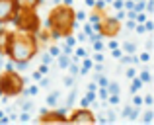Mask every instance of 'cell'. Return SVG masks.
Masks as SVG:
<instances>
[{"instance_id":"obj_12","label":"cell","mask_w":154,"mask_h":125,"mask_svg":"<svg viewBox=\"0 0 154 125\" xmlns=\"http://www.w3.org/2000/svg\"><path fill=\"white\" fill-rule=\"evenodd\" d=\"M57 64H59L60 68H66L68 64H70V55H64V53H59V55H57Z\"/></svg>"},{"instance_id":"obj_37","label":"cell","mask_w":154,"mask_h":125,"mask_svg":"<svg viewBox=\"0 0 154 125\" xmlns=\"http://www.w3.org/2000/svg\"><path fill=\"white\" fill-rule=\"evenodd\" d=\"M41 61H43V64H51V61H53V57H51L49 53H45V55H43V59H41Z\"/></svg>"},{"instance_id":"obj_1","label":"cell","mask_w":154,"mask_h":125,"mask_svg":"<svg viewBox=\"0 0 154 125\" xmlns=\"http://www.w3.org/2000/svg\"><path fill=\"white\" fill-rule=\"evenodd\" d=\"M39 51V41L35 33L26 31H12L10 43L6 49V57L12 63H29Z\"/></svg>"},{"instance_id":"obj_6","label":"cell","mask_w":154,"mask_h":125,"mask_svg":"<svg viewBox=\"0 0 154 125\" xmlns=\"http://www.w3.org/2000/svg\"><path fill=\"white\" fill-rule=\"evenodd\" d=\"M16 12H18V8H16L14 0H0V23L2 26H6L14 20Z\"/></svg>"},{"instance_id":"obj_29","label":"cell","mask_w":154,"mask_h":125,"mask_svg":"<svg viewBox=\"0 0 154 125\" xmlns=\"http://www.w3.org/2000/svg\"><path fill=\"white\" fill-rule=\"evenodd\" d=\"M74 98H76V90H72V92H70V96L66 98V110L72 106V104H74Z\"/></svg>"},{"instance_id":"obj_33","label":"cell","mask_w":154,"mask_h":125,"mask_svg":"<svg viewBox=\"0 0 154 125\" xmlns=\"http://www.w3.org/2000/svg\"><path fill=\"white\" fill-rule=\"evenodd\" d=\"M37 70L41 72L43 76H47V72H49V64H43V63H41V64H39V68H37Z\"/></svg>"},{"instance_id":"obj_44","label":"cell","mask_w":154,"mask_h":125,"mask_svg":"<svg viewBox=\"0 0 154 125\" xmlns=\"http://www.w3.org/2000/svg\"><path fill=\"white\" fill-rule=\"evenodd\" d=\"M76 39H78V41H86V33H84V31H82V33H78V35H76Z\"/></svg>"},{"instance_id":"obj_7","label":"cell","mask_w":154,"mask_h":125,"mask_svg":"<svg viewBox=\"0 0 154 125\" xmlns=\"http://www.w3.org/2000/svg\"><path fill=\"white\" fill-rule=\"evenodd\" d=\"M66 117H68V121H74V123H94L96 121V115L92 114L90 108H78Z\"/></svg>"},{"instance_id":"obj_3","label":"cell","mask_w":154,"mask_h":125,"mask_svg":"<svg viewBox=\"0 0 154 125\" xmlns=\"http://www.w3.org/2000/svg\"><path fill=\"white\" fill-rule=\"evenodd\" d=\"M23 78L20 72H16V68L12 70H4L0 72V92L6 98H14V96H20L23 90Z\"/></svg>"},{"instance_id":"obj_32","label":"cell","mask_w":154,"mask_h":125,"mask_svg":"<svg viewBox=\"0 0 154 125\" xmlns=\"http://www.w3.org/2000/svg\"><path fill=\"white\" fill-rule=\"evenodd\" d=\"M144 30H146V33H150V31L154 30V22L152 20H146V22H144Z\"/></svg>"},{"instance_id":"obj_46","label":"cell","mask_w":154,"mask_h":125,"mask_svg":"<svg viewBox=\"0 0 154 125\" xmlns=\"http://www.w3.org/2000/svg\"><path fill=\"white\" fill-rule=\"evenodd\" d=\"M63 4L64 6H72V0H63Z\"/></svg>"},{"instance_id":"obj_22","label":"cell","mask_w":154,"mask_h":125,"mask_svg":"<svg viewBox=\"0 0 154 125\" xmlns=\"http://www.w3.org/2000/svg\"><path fill=\"white\" fill-rule=\"evenodd\" d=\"M92 49H94V51H103V39H96V41H92Z\"/></svg>"},{"instance_id":"obj_27","label":"cell","mask_w":154,"mask_h":125,"mask_svg":"<svg viewBox=\"0 0 154 125\" xmlns=\"http://www.w3.org/2000/svg\"><path fill=\"white\" fill-rule=\"evenodd\" d=\"M109 41H107V49L111 51V49H115V47H119V43H117V39L115 37H107Z\"/></svg>"},{"instance_id":"obj_40","label":"cell","mask_w":154,"mask_h":125,"mask_svg":"<svg viewBox=\"0 0 154 125\" xmlns=\"http://www.w3.org/2000/svg\"><path fill=\"white\" fill-rule=\"evenodd\" d=\"M41 76H43V74H41V72H39V70H35V72H31V78H33V80H35V82H37V80H39V78H41Z\"/></svg>"},{"instance_id":"obj_35","label":"cell","mask_w":154,"mask_h":125,"mask_svg":"<svg viewBox=\"0 0 154 125\" xmlns=\"http://www.w3.org/2000/svg\"><path fill=\"white\" fill-rule=\"evenodd\" d=\"M76 57L84 59V57H86V49H84V47H78V49H76Z\"/></svg>"},{"instance_id":"obj_19","label":"cell","mask_w":154,"mask_h":125,"mask_svg":"<svg viewBox=\"0 0 154 125\" xmlns=\"http://www.w3.org/2000/svg\"><path fill=\"white\" fill-rule=\"evenodd\" d=\"M86 18H88V14L84 10H74V20L76 22H84Z\"/></svg>"},{"instance_id":"obj_48","label":"cell","mask_w":154,"mask_h":125,"mask_svg":"<svg viewBox=\"0 0 154 125\" xmlns=\"http://www.w3.org/2000/svg\"><path fill=\"white\" fill-rule=\"evenodd\" d=\"M0 98H2V92H0Z\"/></svg>"},{"instance_id":"obj_17","label":"cell","mask_w":154,"mask_h":125,"mask_svg":"<svg viewBox=\"0 0 154 125\" xmlns=\"http://www.w3.org/2000/svg\"><path fill=\"white\" fill-rule=\"evenodd\" d=\"M137 76H139V78L143 80V84H148V82L152 80V76H150V72H148V70H140Z\"/></svg>"},{"instance_id":"obj_28","label":"cell","mask_w":154,"mask_h":125,"mask_svg":"<svg viewBox=\"0 0 154 125\" xmlns=\"http://www.w3.org/2000/svg\"><path fill=\"white\" fill-rule=\"evenodd\" d=\"M148 61H150V53H148V51H144V53L139 55V63H148Z\"/></svg>"},{"instance_id":"obj_23","label":"cell","mask_w":154,"mask_h":125,"mask_svg":"<svg viewBox=\"0 0 154 125\" xmlns=\"http://www.w3.org/2000/svg\"><path fill=\"white\" fill-rule=\"evenodd\" d=\"M152 104H154V98H152V94H146L143 98V106H146V108H152Z\"/></svg>"},{"instance_id":"obj_4","label":"cell","mask_w":154,"mask_h":125,"mask_svg":"<svg viewBox=\"0 0 154 125\" xmlns=\"http://www.w3.org/2000/svg\"><path fill=\"white\" fill-rule=\"evenodd\" d=\"M18 31H26V33H35L41 27V20H39L35 10H18L12 20Z\"/></svg>"},{"instance_id":"obj_43","label":"cell","mask_w":154,"mask_h":125,"mask_svg":"<svg viewBox=\"0 0 154 125\" xmlns=\"http://www.w3.org/2000/svg\"><path fill=\"white\" fill-rule=\"evenodd\" d=\"M20 119H22V121H27V119H29V111H23V114L20 115Z\"/></svg>"},{"instance_id":"obj_18","label":"cell","mask_w":154,"mask_h":125,"mask_svg":"<svg viewBox=\"0 0 154 125\" xmlns=\"http://www.w3.org/2000/svg\"><path fill=\"white\" fill-rule=\"evenodd\" d=\"M148 20V14L146 12H137V16H135V23H144Z\"/></svg>"},{"instance_id":"obj_45","label":"cell","mask_w":154,"mask_h":125,"mask_svg":"<svg viewBox=\"0 0 154 125\" xmlns=\"http://www.w3.org/2000/svg\"><path fill=\"white\" fill-rule=\"evenodd\" d=\"M84 2H86V6H88V8H94L96 0H84Z\"/></svg>"},{"instance_id":"obj_25","label":"cell","mask_w":154,"mask_h":125,"mask_svg":"<svg viewBox=\"0 0 154 125\" xmlns=\"http://www.w3.org/2000/svg\"><path fill=\"white\" fill-rule=\"evenodd\" d=\"M152 119H154V114H152V110H146V114L143 115V121H144V123H150Z\"/></svg>"},{"instance_id":"obj_13","label":"cell","mask_w":154,"mask_h":125,"mask_svg":"<svg viewBox=\"0 0 154 125\" xmlns=\"http://www.w3.org/2000/svg\"><path fill=\"white\" fill-rule=\"evenodd\" d=\"M59 98H60V92L59 90H53L51 94H49V98H47V106H49V108H57Z\"/></svg>"},{"instance_id":"obj_14","label":"cell","mask_w":154,"mask_h":125,"mask_svg":"<svg viewBox=\"0 0 154 125\" xmlns=\"http://www.w3.org/2000/svg\"><path fill=\"white\" fill-rule=\"evenodd\" d=\"M131 80H133V82H131V94H137V92H140V88L144 86L143 80H140L139 76H133Z\"/></svg>"},{"instance_id":"obj_5","label":"cell","mask_w":154,"mask_h":125,"mask_svg":"<svg viewBox=\"0 0 154 125\" xmlns=\"http://www.w3.org/2000/svg\"><path fill=\"white\" fill-rule=\"evenodd\" d=\"M94 31L100 33V37L105 39V37H115L117 33L121 31V22L115 18V16H103L100 20V23H94Z\"/></svg>"},{"instance_id":"obj_8","label":"cell","mask_w":154,"mask_h":125,"mask_svg":"<svg viewBox=\"0 0 154 125\" xmlns=\"http://www.w3.org/2000/svg\"><path fill=\"white\" fill-rule=\"evenodd\" d=\"M66 110H60V108H57V110H41V121L45 123H51V121H68L66 114H64Z\"/></svg>"},{"instance_id":"obj_21","label":"cell","mask_w":154,"mask_h":125,"mask_svg":"<svg viewBox=\"0 0 154 125\" xmlns=\"http://www.w3.org/2000/svg\"><path fill=\"white\" fill-rule=\"evenodd\" d=\"M131 106L143 108V96H140V94H133V104H131Z\"/></svg>"},{"instance_id":"obj_16","label":"cell","mask_w":154,"mask_h":125,"mask_svg":"<svg viewBox=\"0 0 154 125\" xmlns=\"http://www.w3.org/2000/svg\"><path fill=\"white\" fill-rule=\"evenodd\" d=\"M96 80H98V86H102V88H105L109 84V78H107V76H103L102 72H100V74L96 72Z\"/></svg>"},{"instance_id":"obj_39","label":"cell","mask_w":154,"mask_h":125,"mask_svg":"<svg viewBox=\"0 0 154 125\" xmlns=\"http://www.w3.org/2000/svg\"><path fill=\"white\" fill-rule=\"evenodd\" d=\"M125 27H127V30H133V27H135V20H127V22H125Z\"/></svg>"},{"instance_id":"obj_11","label":"cell","mask_w":154,"mask_h":125,"mask_svg":"<svg viewBox=\"0 0 154 125\" xmlns=\"http://www.w3.org/2000/svg\"><path fill=\"white\" fill-rule=\"evenodd\" d=\"M92 67H94V61H92V59H90V57H88V55H86V57L82 59V68H80V72H78V74H80V76L88 74Z\"/></svg>"},{"instance_id":"obj_9","label":"cell","mask_w":154,"mask_h":125,"mask_svg":"<svg viewBox=\"0 0 154 125\" xmlns=\"http://www.w3.org/2000/svg\"><path fill=\"white\" fill-rule=\"evenodd\" d=\"M12 37V31H8L4 26H0V53L6 57V49H8V43H10Z\"/></svg>"},{"instance_id":"obj_30","label":"cell","mask_w":154,"mask_h":125,"mask_svg":"<svg viewBox=\"0 0 154 125\" xmlns=\"http://www.w3.org/2000/svg\"><path fill=\"white\" fill-rule=\"evenodd\" d=\"M47 53H49L51 57H57V55L60 53V47H57V45H51V47H49V51H47Z\"/></svg>"},{"instance_id":"obj_42","label":"cell","mask_w":154,"mask_h":125,"mask_svg":"<svg viewBox=\"0 0 154 125\" xmlns=\"http://www.w3.org/2000/svg\"><path fill=\"white\" fill-rule=\"evenodd\" d=\"M80 108H90V102H88L86 98H82L80 100Z\"/></svg>"},{"instance_id":"obj_47","label":"cell","mask_w":154,"mask_h":125,"mask_svg":"<svg viewBox=\"0 0 154 125\" xmlns=\"http://www.w3.org/2000/svg\"><path fill=\"white\" fill-rule=\"evenodd\" d=\"M2 57H4V55H2V53H0V61H2Z\"/></svg>"},{"instance_id":"obj_20","label":"cell","mask_w":154,"mask_h":125,"mask_svg":"<svg viewBox=\"0 0 154 125\" xmlns=\"http://www.w3.org/2000/svg\"><path fill=\"white\" fill-rule=\"evenodd\" d=\"M66 68H68V72H70L72 76H76V74L80 72V67H78V63H72V61H70V64H68Z\"/></svg>"},{"instance_id":"obj_31","label":"cell","mask_w":154,"mask_h":125,"mask_svg":"<svg viewBox=\"0 0 154 125\" xmlns=\"http://www.w3.org/2000/svg\"><path fill=\"white\" fill-rule=\"evenodd\" d=\"M92 61H94V63H103V53H102V51H96V55H94Z\"/></svg>"},{"instance_id":"obj_2","label":"cell","mask_w":154,"mask_h":125,"mask_svg":"<svg viewBox=\"0 0 154 125\" xmlns=\"http://www.w3.org/2000/svg\"><path fill=\"white\" fill-rule=\"evenodd\" d=\"M47 30L51 31L53 39H63L64 35L78 30V22L74 20V8L57 4L47 18Z\"/></svg>"},{"instance_id":"obj_41","label":"cell","mask_w":154,"mask_h":125,"mask_svg":"<svg viewBox=\"0 0 154 125\" xmlns=\"http://www.w3.org/2000/svg\"><path fill=\"white\" fill-rule=\"evenodd\" d=\"M86 90H92V92H96V90H98V84H96V82H90V84H88V88H86Z\"/></svg>"},{"instance_id":"obj_15","label":"cell","mask_w":154,"mask_h":125,"mask_svg":"<svg viewBox=\"0 0 154 125\" xmlns=\"http://www.w3.org/2000/svg\"><path fill=\"white\" fill-rule=\"evenodd\" d=\"M123 53H127V55H135V53H137V43H133V41H125V43H123Z\"/></svg>"},{"instance_id":"obj_36","label":"cell","mask_w":154,"mask_h":125,"mask_svg":"<svg viewBox=\"0 0 154 125\" xmlns=\"http://www.w3.org/2000/svg\"><path fill=\"white\" fill-rule=\"evenodd\" d=\"M111 55H113V57H115V59H119L121 55H123V51H121L119 47H115V49H111Z\"/></svg>"},{"instance_id":"obj_24","label":"cell","mask_w":154,"mask_h":125,"mask_svg":"<svg viewBox=\"0 0 154 125\" xmlns=\"http://www.w3.org/2000/svg\"><path fill=\"white\" fill-rule=\"evenodd\" d=\"M84 33H86V37H90L92 33H96L94 31V27H92V23L88 22V23H84Z\"/></svg>"},{"instance_id":"obj_34","label":"cell","mask_w":154,"mask_h":125,"mask_svg":"<svg viewBox=\"0 0 154 125\" xmlns=\"http://www.w3.org/2000/svg\"><path fill=\"white\" fill-rule=\"evenodd\" d=\"M72 84H74V76H72V74H68L66 78H64V86H68V88H70Z\"/></svg>"},{"instance_id":"obj_10","label":"cell","mask_w":154,"mask_h":125,"mask_svg":"<svg viewBox=\"0 0 154 125\" xmlns=\"http://www.w3.org/2000/svg\"><path fill=\"white\" fill-rule=\"evenodd\" d=\"M18 10H37V6L43 0H14Z\"/></svg>"},{"instance_id":"obj_38","label":"cell","mask_w":154,"mask_h":125,"mask_svg":"<svg viewBox=\"0 0 154 125\" xmlns=\"http://www.w3.org/2000/svg\"><path fill=\"white\" fill-rule=\"evenodd\" d=\"M133 76H137V70L133 67H129L127 68V78H133Z\"/></svg>"},{"instance_id":"obj_26","label":"cell","mask_w":154,"mask_h":125,"mask_svg":"<svg viewBox=\"0 0 154 125\" xmlns=\"http://www.w3.org/2000/svg\"><path fill=\"white\" fill-rule=\"evenodd\" d=\"M135 33H139V35H143V33H146V30H144V23H135Z\"/></svg>"}]
</instances>
